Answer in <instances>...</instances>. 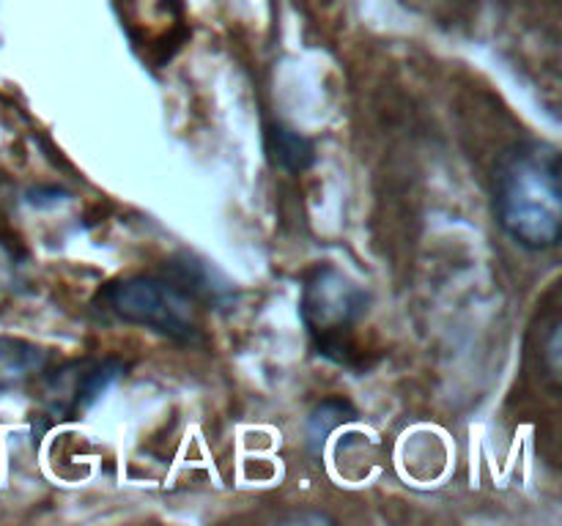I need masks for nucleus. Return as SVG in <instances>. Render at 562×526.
<instances>
[{"instance_id":"f257e3e1","label":"nucleus","mask_w":562,"mask_h":526,"mask_svg":"<svg viewBox=\"0 0 562 526\" xmlns=\"http://www.w3.org/2000/svg\"><path fill=\"white\" fill-rule=\"evenodd\" d=\"M494 214L516 244L552 250L562 236L560 148L547 140L516 142L494 170Z\"/></svg>"},{"instance_id":"f03ea898","label":"nucleus","mask_w":562,"mask_h":526,"mask_svg":"<svg viewBox=\"0 0 562 526\" xmlns=\"http://www.w3.org/2000/svg\"><path fill=\"white\" fill-rule=\"evenodd\" d=\"M93 307L181 345L201 343L203 307L170 274H130L97 290Z\"/></svg>"},{"instance_id":"7ed1b4c3","label":"nucleus","mask_w":562,"mask_h":526,"mask_svg":"<svg viewBox=\"0 0 562 526\" xmlns=\"http://www.w3.org/2000/svg\"><path fill=\"white\" fill-rule=\"evenodd\" d=\"M368 310V294L333 263H318L302 279L300 316L313 348L335 362H349L351 338Z\"/></svg>"},{"instance_id":"20e7f679","label":"nucleus","mask_w":562,"mask_h":526,"mask_svg":"<svg viewBox=\"0 0 562 526\" xmlns=\"http://www.w3.org/2000/svg\"><path fill=\"white\" fill-rule=\"evenodd\" d=\"M126 373L121 359H75L44 376V405L53 420H75Z\"/></svg>"},{"instance_id":"39448f33","label":"nucleus","mask_w":562,"mask_h":526,"mask_svg":"<svg viewBox=\"0 0 562 526\" xmlns=\"http://www.w3.org/2000/svg\"><path fill=\"white\" fill-rule=\"evenodd\" d=\"M121 25L148 64H168L187 38L181 0H119Z\"/></svg>"},{"instance_id":"423d86ee","label":"nucleus","mask_w":562,"mask_h":526,"mask_svg":"<svg viewBox=\"0 0 562 526\" xmlns=\"http://www.w3.org/2000/svg\"><path fill=\"white\" fill-rule=\"evenodd\" d=\"M49 362L44 345L22 338H0V395L42 376Z\"/></svg>"},{"instance_id":"0eeeda50","label":"nucleus","mask_w":562,"mask_h":526,"mask_svg":"<svg viewBox=\"0 0 562 526\" xmlns=\"http://www.w3.org/2000/svg\"><path fill=\"white\" fill-rule=\"evenodd\" d=\"M263 148H267V159L272 162V168L285 170V173H305L316 162V146H313L311 137L300 135L280 121L267 126Z\"/></svg>"},{"instance_id":"6e6552de","label":"nucleus","mask_w":562,"mask_h":526,"mask_svg":"<svg viewBox=\"0 0 562 526\" xmlns=\"http://www.w3.org/2000/svg\"><path fill=\"white\" fill-rule=\"evenodd\" d=\"M11 197H14V186H11V181L0 173V208H3Z\"/></svg>"}]
</instances>
